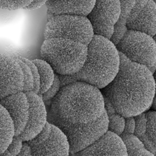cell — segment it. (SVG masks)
I'll return each instance as SVG.
<instances>
[{
  "label": "cell",
  "instance_id": "8992f818",
  "mask_svg": "<svg viewBox=\"0 0 156 156\" xmlns=\"http://www.w3.org/2000/svg\"><path fill=\"white\" fill-rule=\"evenodd\" d=\"M48 121L57 127L66 136L70 154L88 147L108 130V116L105 111L98 119L89 124H73L55 119H48Z\"/></svg>",
  "mask_w": 156,
  "mask_h": 156
},
{
  "label": "cell",
  "instance_id": "7402d4cb",
  "mask_svg": "<svg viewBox=\"0 0 156 156\" xmlns=\"http://www.w3.org/2000/svg\"><path fill=\"white\" fill-rule=\"evenodd\" d=\"M33 0H0V9L15 10L24 9Z\"/></svg>",
  "mask_w": 156,
  "mask_h": 156
},
{
  "label": "cell",
  "instance_id": "d4e9b609",
  "mask_svg": "<svg viewBox=\"0 0 156 156\" xmlns=\"http://www.w3.org/2000/svg\"><path fill=\"white\" fill-rule=\"evenodd\" d=\"M16 57L20 59L21 60L23 61L24 63H26L29 67L32 74L33 80H34V88H33L32 91H34L35 93H38L40 85V77H39V74H38V71L37 66L32 62V60L27 58H25L21 56H17Z\"/></svg>",
  "mask_w": 156,
  "mask_h": 156
},
{
  "label": "cell",
  "instance_id": "ac0fdd59",
  "mask_svg": "<svg viewBox=\"0 0 156 156\" xmlns=\"http://www.w3.org/2000/svg\"><path fill=\"white\" fill-rule=\"evenodd\" d=\"M147 119L145 133L138 138L143 142L144 147L154 154L156 151V110L145 112Z\"/></svg>",
  "mask_w": 156,
  "mask_h": 156
},
{
  "label": "cell",
  "instance_id": "3957f363",
  "mask_svg": "<svg viewBox=\"0 0 156 156\" xmlns=\"http://www.w3.org/2000/svg\"><path fill=\"white\" fill-rule=\"evenodd\" d=\"M120 66L119 52L110 40L94 35L87 46L86 60L80 71L71 76L58 75L61 87L77 81L102 89L117 74Z\"/></svg>",
  "mask_w": 156,
  "mask_h": 156
},
{
  "label": "cell",
  "instance_id": "44dd1931",
  "mask_svg": "<svg viewBox=\"0 0 156 156\" xmlns=\"http://www.w3.org/2000/svg\"><path fill=\"white\" fill-rule=\"evenodd\" d=\"M17 59L23 75V92H27L33 90L34 88V80H33V77L31 73V71L28 66V65L24 63L23 61L21 60L20 59L16 57H15Z\"/></svg>",
  "mask_w": 156,
  "mask_h": 156
},
{
  "label": "cell",
  "instance_id": "30bf717a",
  "mask_svg": "<svg viewBox=\"0 0 156 156\" xmlns=\"http://www.w3.org/2000/svg\"><path fill=\"white\" fill-rule=\"evenodd\" d=\"M29 105V118L23 132L18 135L23 141L35 138L48 122V112L41 96L32 91L25 92Z\"/></svg>",
  "mask_w": 156,
  "mask_h": 156
},
{
  "label": "cell",
  "instance_id": "7c38bea8",
  "mask_svg": "<svg viewBox=\"0 0 156 156\" xmlns=\"http://www.w3.org/2000/svg\"><path fill=\"white\" fill-rule=\"evenodd\" d=\"M0 104L9 113L15 126V136L24 130L29 118V105L27 97L23 91H20L5 97Z\"/></svg>",
  "mask_w": 156,
  "mask_h": 156
},
{
  "label": "cell",
  "instance_id": "e575fe53",
  "mask_svg": "<svg viewBox=\"0 0 156 156\" xmlns=\"http://www.w3.org/2000/svg\"><path fill=\"white\" fill-rule=\"evenodd\" d=\"M0 156H14L7 149L5 150L3 152L0 154Z\"/></svg>",
  "mask_w": 156,
  "mask_h": 156
},
{
  "label": "cell",
  "instance_id": "4dcf8cb0",
  "mask_svg": "<svg viewBox=\"0 0 156 156\" xmlns=\"http://www.w3.org/2000/svg\"><path fill=\"white\" fill-rule=\"evenodd\" d=\"M48 1V0H33L32 2L29 5L26 7L24 9L31 10L40 8L44 4H46Z\"/></svg>",
  "mask_w": 156,
  "mask_h": 156
},
{
  "label": "cell",
  "instance_id": "cb8c5ba5",
  "mask_svg": "<svg viewBox=\"0 0 156 156\" xmlns=\"http://www.w3.org/2000/svg\"><path fill=\"white\" fill-rule=\"evenodd\" d=\"M61 88V84H60V80L58 74H55L54 79L53 81L52 84L49 88V89L43 93L42 94H39L41 96L43 100L44 101H51L53 98L57 94L58 91Z\"/></svg>",
  "mask_w": 156,
  "mask_h": 156
},
{
  "label": "cell",
  "instance_id": "f546056e",
  "mask_svg": "<svg viewBox=\"0 0 156 156\" xmlns=\"http://www.w3.org/2000/svg\"><path fill=\"white\" fill-rule=\"evenodd\" d=\"M127 156H155L154 154L149 151L145 147L137 148L127 151Z\"/></svg>",
  "mask_w": 156,
  "mask_h": 156
},
{
  "label": "cell",
  "instance_id": "484cf974",
  "mask_svg": "<svg viewBox=\"0 0 156 156\" xmlns=\"http://www.w3.org/2000/svg\"><path fill=\"white\" fill-rule=\"evenodd\" d=\"M135 119V132L134 135L138 138L143 136L146 130L147 119L145 112L133 116Z\"/></svg>",
  "mask_w": 156,
  "mask_h": 156
},
{
  "label": "cell",
  "instance_id": "6da1fadb",
  "mask_svg": "<svg viewBox=\"0 0 156 156\" xmlns=\"http://www.w3.org/2000/svg\"><path fill=\"white\" fill-rule=\"evenodd\" d=\"M119 56L117 74L101 92L116 113L124 118L135 116L151 107L155 93L154 76L145 66L131 62L120 52Z\"/></svg>",
  "mask_w": 156,
  "mask_h": 156
},
{
  "label": "cell",
  "instance_id": "1f68e13d",
  "mask_svg": "<svg viewBox=\"0 0 156 156\" xmlns=\"http://www.w3.org/2000/svg\"><path fill=\"white\" fill-rule=\"evenodd\" d=\"M103 97H104V109H105V111L107 116L116 113L115 110L112 104L111 103V102L105 96H103Z\"/></svg>",
  "mask_w": 156,
  "mask_h": 156
},
{
  "label": "cell",
  "instance_id": "4316f807",
  "mask_svg": "<svg viewBox=\"0 0 156 156\" xmlns=\"http://www.w3.org/2000/svg\"><path fill=\"white\" fill-rule=\"evenodd\" d=\"M52 130V124L49 123L48 121L45 124L44 127L42 129V130L33 139L30 141H27L28 143L32 144H38L46 140H47L51 135Z\"/></svg>",
  "mask_w": 156,
  "mask_h": 156
},
{
  "label": "cell",
  "instance_id": "277c9868",
  "mask_svg": "<svg viewBox=\"0 0 156 156\" xmlns=\"http://www.w3.org/2000/svg\"><path fill=\"white\" fill-rule=\"evenodd\" d=\"M40 55L55 74L71 76L82 68L87 55V46L65 38H48L41 46Z\"/></svg>",
  "mask_w": 156,
  "mask_h": 156
},
{
  "label": "cell",
  "instance_id": "603a6c76",
  "mask_svg": "<svg viewBox=\"0 0 156 156\" xmlns=\"http://www.w3.org/2000/svg\"><path fill=\"white\" fill-rule=\"evenodd\" d=\"M119 136L124 143L127 151L137 148L144 147L143 142L134 134L122 133Z\"/></svg>",
  "mask_w": 156,
  "mask_h": 156
},
{
  "label": "cell",
  "instance_id": "2e32d148",
  "mask_svg": "<svg viewBox=\"0 0 156 156\" xmlns=\"http://www.w3.org/2000/svg\"><path fill=\"white\" fill-rule=\"evenodd\" d=\"M15 136L13 122L7 110L0 104V154L7 149Z\"/></svg>",
  "mask_w": 156,
  "mask_h": 156
},
{
  "label": "cell",
  "instance_id": "52a82bcc",
  "mask_svg": "<svg viewBox=\"0 0 156 156\" xmlns=\"http://www.w3.org/2000/svg\"><path fill=\"white\" fill-rule=\"evenodd\" d=\"M118 51L132 62L148 69L156 63V44L145 33L127 30L116 45Z\"/></svg>",
  "mask_w": 156,
  "mask_h": 156
},
{
  "label": "cell",
  "instance_id": "7a4b0ae2",
  "mask_svg": "<svg viewBox=\"0 0 156 156\" xmlns=\"http://www.w3.org/2000/svg\"><path fill=\"white\" fill-rule=\"evenodd\" d=\"M103 94L96 87L74 82L61 87L51 101L48 119L73 124L93 122L104 113Z\"/></svg>",
  "mask_w": 156,
  "mask_h": 156
},
{
  "label": "cell",
  "instance_id": "f1b7e54d",
  "mask_svg": "<svg viewBox=\"0 0 156 156\" xmlns=\"http://www.w3.org/2000/svg\"><path fill=\"white\" fill-rule=\"evenodd\" d=\"M135 119L133 116L125 118L124 129L122 133L134 134L135 132Z\"/></svg>",
  "mask_w": 156,
  "mask_h": 156
},
{
  "label": "cell",
  "instance_id": "ba28073f",
  "mask_svg": "<svg viewBox=\"0 0 156 156\" xmlns=\"http://www.w3.org/2000/svg\"><path fill=\"white\" fill-rule=\"evenodd\" d=\"M121 15L119 0H96L88 15L94 35L111 39Z\"/></svg>",
  "mask_w": 156,
  "mask_h": 156
},
{
  "label": "cell",
  "instance_id": "d6986e66",
  "mask_svg": "<svg viewBox=\"0 0 156 156\" xmlns=\"http://www.w3.org/2000/svg\"><path fill=\"white\" fill-rule=\"evenodd\" d=\"M32 62L37 68L40 77V90L38 94L46 92L53 83L55 73L52 67L46 61L42 59H34Z\"/></svg>",
  "mask_w": 156,
  "mask_h": 156
},
{
  "label": "cell",
  "instance_id": "d590c367",
  "mask_svg": "<svg viewBox=\"0 0 156 156\" xmlns=\"http://www.w3.org/2000/svg\"><path fill=\"white\" fill-rule=\"evenodd\" d=\"M153 38H154V41L155 42V44H156V34L153 37Z\"/></svg>",
  "mask_w": 156,
  "mask_h": 156
},
{
  "label": "cell",
  "instance_id": "4fadbf2b",
  "mask_svg": "<svg viewBox=\"0 0 156 156\" xmlns=\"http://www.w3.org/2000/svg\"><path fill=\"white\" fill-rule=\"evenodd\" d=\"M28 144L32 156H69V146L66 136L53 124L51 135L47 140L38 144Z\"/></svg>",
  "mask_w": 156,
  "mask_h": 156
},
{
  "label": "cell",
  "instance_id": "5bb4252c",
  "mask_svg": "<svg viewBox=\"0 0 156 156\" xmlns=\"http://www.w3.org/2000/svg\"><path fill=\"white\" fill-rule=\"evenodd\" d=\"M127 30L145 33L151 37L156 34V4L153 0H147L145 5L135 17L126 22Z\"/></svg>",
  "mask_w": 156,
  "mask_h": 156
},
{
  "label": "cell",
  "instance_id": "74e56055",
  "mask_svg": "<svg viewBox=\"0 0 156 156\" xmlns=\"http://www.w3.org/2000/svg\"><path fill=\"white\" fill-rule=\"evenodd\" d=\"M153 1H154V2H155V4H156V0H153Z\"/></svg>",
  "mask_w": 156,
  "mask_h": 156
},
{
  "label": "cell",
  "instance_id": "8fae6325",
  "mask_svg": "<svg viewBox=\"0 0 156 156\" xmlns=\"http://www.w3.org/2000/svg\"><path fill=\"white\" fill-rule=\"evenodd\" d=\"M71 156H127V152L120 136L107 131L93 143Z\"/></svg>",
  "mask_w": 156,
  "mask_h": 156
},
{
  "label": "cell",
  "instance_id": "e0dca14e",
  "mask_svg": "<svg viewBox=\"0 0 156 156\" xmlns=\"http://www.w3.org/2000/svg\"><path fill=\"white\" fill-rule=\"evenodd\" d=\"M121 6V15L116 24L113 34L110 40L116 45L127 30L126 27L127 20L130 15L135 0H119Z\"/></svg>",
  "mask_w": 156,
  "mask_h": 156
},
{
  "label": "cell",
  "instance_id": "83f0119b",
  "mask_svg": "<svg viewBox=\"0 0 156 156\" xmlns=\"http://www.w3.org/2000/svg\"><path fill=\"white\" fill-rule=\"evenodd\" d=\"M23 141L18 136H15L7 149L14 156H16L21 151Z\"/></svg>",
  "mask_w": 156,
  "mask_h": 156
},
{
  "label": "cell",
  "instance_id": "9a60e30c",
  "mask_svg": "<svg viewBox=\"0 0 156 156\" xmlns=\"http://www.w3.org/2000/svg\"><path fill=\"white\" fill-rule=\"evenodd\" d=\"M96 0H48L46 4L52 15L61 14L77 15L87 16L91 10Z\"/></svg>",
  "mask_w": 156,
  "mask_h": 156
},
{
  "label": "cell",
  "instance_id": "5b68a950",
  "mask_svg": "<svg viewBox=\"0 0 156 156\" xmlns=\"http://www.w3.org/2000/svg\"><path fill=\"white\" fill-rule=\"evenodd\" d=\"M94 35L92 26L87 17L77 15H52L44 30V40L52 38H65L86 46L91 42Z\"/></svg>",
  "mask_w": 156,
  "mask_h": 156
},
{
  "label": "cell",
  "instance_id": "d6a6232c",
  "mask_svg": "<svg viewBox=\"0 0 156 156\" xmlns=\"http://www.w3.org/2000/svg\"><path fill=\"white\" fill-rule=\"evenodd\" d=\"M16 156H32L30 147L27 142L23 143L21 151Z\"/></svg>",
  "mask_w": 156,
  "mask_h": 156
},
{
  "label": "cell",
  "instance_id": "8d00e7d4",
  "mask_svg": "<svg viewBox=\"0 0 156 156\" xmlns=\"http://www.w3.org/2000/svg\"><path fill=\"white\" fill-rule=\"evenodd\" d=\"M154 155L155 156H156V151H155V152L154 153Z\"/></svg>",
  "mask_w": 156,
  "mask_h": 156
},
{
  "label": "cell",
  "instance_id": "ffe728a7",
  "mask_svg": "<svg viewBox=\"0 0 156 156\" xmlns=\"http://www.w3.org/2000/svg\"><path fill=\"white\" fill-rule=\"evenodd\" d=\"M125 118L116 113L108 116V130L118 136H120L124 131Z\"/></svg>",
  "mask_w": 156,
  "mask_h": 156
},
{
  "label": "cell",
  "instance_id": "9c48e42d",
  "mask_svg": "<svg viewBox=\"0 0 156 156\" xmlns=\"http://www.w3.org/2000/svg\"><path fill=\"white\" fill-rule=\"evenodd\" d=\"M23 90V75L17 59L0 53V101Z\"/></svg>",
  "mask_w": 156,
  "mask_h": 156
},
{
  "label": "cell",
  "instance_id": "836d02e7",
  "mask_svg": "<svg viewBox=\"0 0 156 156\" xmlns=\"http://www.w3.org/2000/svg\"><path fill=\"white\" fill-rule=\"evenodd\" d=\"M153 76H154V82H155V93H154L153 102H152L151 108L154 110H156V71L153 74Z\"/></svg>",
  "mask_w": 156,
  "mask_h": 156
}]
</instances>
